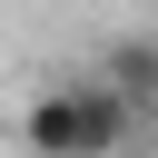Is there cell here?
Wrapping results in <instances>:
<instances>
[{
  "mask_svg": "<svg viewBox=\"0 0 158 158\" xmlns=\"http://www.w3.org/2000/svg\"><path fill=\"white\" fill-rule=\"evenodd\" d=\"M128 128H138V109L89 69V79H59V89H40V99H30L20 148H30V158H118V148H128Z\"/></svg>",
  "mask_w": 158,
  "mask_h": 158,
  "instance_id": "obj_1",
  "label": "cell"
},
{
  "mask_svg": "<svg viewBox=\"0 0 158 158\" xmlns=\"http://www.w3.org/2000/svg\"><path fill=\"white\" fill-rule=\"evenodd\" d=\"M99 79H109V89H118L128 109H148V99H158V40H118Z\"/></svg>",
  "mask_w": 158,
  "mask_h": 158,
  "instance_id": "obj_2",
  "label": "cell"
},
{
  "mask_svg": "<svg viewBox=\"0 0 158 158\" xmlns=\"http://www.w3.org/2000/svg\"><path fill=\"white\" fill-rule=\"evenodd\" d=\"M118 158H158V148H118Z\"/></svg>",
  "mask_w": 158,
  "mask_h": 158,
  "instance_id": "obj_3",
  "label": "cell"
}]
</instances>
